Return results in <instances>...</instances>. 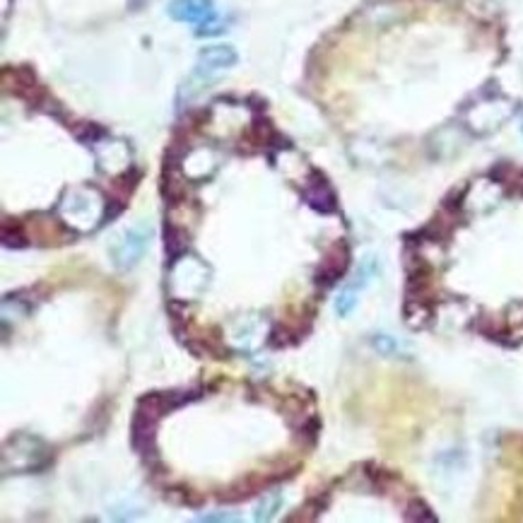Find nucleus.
Wrapping results in <instances>:
<instances>
[{
  "label": "nucleus",
  "instance_id": "nucleus-1",
  "mask_svg": "<svg viewBox=\"0 0 523 523\" xmlns=\"http://www.w3.org/2000/svg\"><path fill=\"white\" fill-rule=\"evenodd\" d=\"M150 236H152V229L147 227V224H138V227L128 229L126 236L119 241V246L111 251L114 266L119 270L133 268L135 263L140 261V256L145 254L147 244H150Z\"/></svg>",
  "mask_w": 523,
  "mask_h": 523
},
{
  "label": "nucleus",
  "instance_id": "nucleus-2",
  "mask_svg": "<svg viewBox=\"0 0 523 523\" xmlns=\"http://www.w3.org/2000/svg\"><path fill=\"white\" fill-rule=\"evenodd\" d=\"M157 419L159 417L150 415V412L135 408L133 424H131V444L145 458H152L157 454V447H154V442H157Z\"/></svg>",
  "mask_w": 523,
  "mask_h": 523
},
{
  "label": "nucleus",
  "instance_id": "nucleus-3",
  "mask_svg": "<svg viewBox=\"0 0 523 523\" xmlns=\"http://www.w3.org/2000/svg\"><path fill=\"white\" fill-rule=\"evenodd\" d=\"M302 196H304L307 205L316 212H321V215H333L335 210H338V198H335V191L331 189V184H328V179L324 174L314 171L312 176H309L304 191H302Z\"/></svg>",
  "mask_w": 523,
  "mask_h": 523
},
{
  "label": "nucleus",
  "instance_id": "nucleus-4",
  "mask_svg": "<svg viewBox=\"0 0 523 523\" xmlns=\"http://www.w3.org/2000/svg\"><path fill=\"white\" fill-rule=\"evenodd\" d=\"M347 263H350V249H347L345 241H338L335 246L328 249L324 263H321L319 273H316V285H324V287L335 285L345 275Z\"/></svg>",
  "mask_w": 523,
  "mask_h": 523
},
{
  "label": "nucleus",
  "instance_id": "nucleus-5",
  "mask_svg": "<svg viewBox=\"0 0 523 523\" xmlns=\"http://www.w3.org/2000/svg\"><path fill=\"white\" fill-rule=\"evenodd\" d=\"M166 12L176 22L203 24L205 19L215 17V3L212 0H171Z\"/></svg>",
  "mask_w": 523,
  "mask_h": 523
},
{
  "label": "nucleus",
  "instance_id": "nucleus-6",
  "mask_svg": "<svg viewBox=\"0 0 523 523\" xmlns=\"http://www.w3.org/2000/svg\"><path fill=\"white\" fill-rule=\"evenodd\" d=\"M509 111H512V109H509V104H504V101H482V104H477L473 111L468 114V124L473 126L475 131L489 133L499 124H504Z\"/></svg>",
  "mask_w": 523,
  "mask_h": 523
},
{
  "label": "nucleus",
  "instance_id": "nucleus-7",
  "mask_svg": "<svg viewBox=\"0 0 523 523\" xmlns=\"http://www.w3.org/2000/svg\"><path fill=\"white\" fill-rule=\"evenodd\" d=\"M239 61L236 51L227 46V44H215V46H205L198 54V68L205 73H219V70L234 68Z\"/></svg>",
  "mask_w": 523,
  "mask_h": 523
},
{
  "label": "nucleus",
  "instance_id": "nucleus-8",
  "mask_svg": "<svg viewBox=\"0 0 523 523\" xmlns=\"http://www.w3.org/2000/svg\"><path fill=\"white\" fill-rule=\"evenodd\" d=\"M186 246H189V234L184 229L176 227V224L166 222L164 224V251L169 256V263H174L181 254H186Z\"/></svg>",
  "mask_w": 523,
  "mask_h": 523
},
{
  "label": "nucleus",
  "instance_id": "nucleus-9",
  "mask_svg": "<svg viewBox=\"0 0 523 523\" xmlns=\"http://www.w3.org/2000/svg\"><path fill=\"white\" fill-rule=\"evenodd\" d=\"M429 316H432V307L427 304V299L408 297V302H405V319H408V326L422 328L424 324H427Z\"/></svg>",
  "mask_w": 523,
  "mask_h": 523
},
{
  "label": "nucleus",
  "instance_id": "nucleus-10",
  "mask_svg": "<svg viewBox=\"0 0 523 523\" xmlns=\"http://www.w3.org/2000/svg\"><path fill=\"white\" fill-rule=\"evenodd\" d=\"M3 244L12 249H22L27 246V231H24V224L19 219H5L3 224Z\"/></svg>",
  "mask_w": 523,
  "mask_h": 523
},
{
  "label": "nucleus",
  "instance_id": "nucleus-11",
  "mask_svg": "<svg viewBox=\"0 0 523 523\" xmlns=\"http://www.w3.org/2000/svg\"><path fill=\"white\" fill-rule=\"evenodd\" d=\"M164 499L174 502V504H186V507H200L203 494H198L196 489H191L189 485H176L164 489Z\"/></svg>",
  "mask_w": 523,
  "mask_h": 523
},
{
  "label": "nucleus",
  "instance_id": "nucleus-12",
  "mask_svg": "<svg viewBox=\"0 0 523 523\" xmlns=\"http://www.w3.org/2000/svg\"><path fill=\"white\" fill-rule=\"evenodd\" d=\"M280 507H282V497L277 492H270V494L263 497V502L256 507L254 519L256 521H270L277 514V509H280Z\"/></svg>",
  "mask_w": 523,
  "mask_h": 523
},
{
  "label": "nucleus",
  "instance_id": "nucleus-13",
  "mask_svg": "<svg viewBox=\"0 0 523 523\" xmlns=\"http://www.w3.org/2000/svg\"><path fill=\"white\" fill-rule=\"evenodd\" d=\"M354 307H357V287L347 285L343 292L338 294V299H335V314H338V316H350Z\"/></svg>",
  "mask_w": 523,
  "mask_h": 523
},
{
  "label": "nucleus",
  "instance_id": "nucleus-14",
  "mask_svg": "<svg viewBox=\"0 0 523 523\" xmlns=\"http://www.w3.org/2000/svg\"><path fill=\"white\" fill-rule=\"evenodd\" d=\"M405 519L408 521H437V516L432 514V509L424 504V502H419V499H412L410 504H408V512H405Z\"/></svg>",
  "mask_w": 523,
  "mask_h": 523
},
{
  "label": "nucleus",
  "instance_id": "nucleus-15",
  "mask_svg": "<svg viewBox=\"0 0 523 523\" xmlns=\"http://www.w3.org/2000/svg\"><path fill=\"white\" fill-rule=\"evenodd\" d=\"M75 135L82 140V143H94V140L104 138V131H101L99 126H94V124H85L82 128H75Z\"/></svg>",
  "mask_w": 523,
  "mask_h": 523
},
{
  "label": "nucleus",
  "instance_id": "nucleus-16",
  "mask_svg": "<svg viewBox=\"0 0 523 523\" xmlns=\"http://www.w3.org/2000/svg\"><path fill=\"white\" fill-rule=\"evenodd\" d=\"M372 343L381 354H396L398 352V343H396V338H391V335H374Z\"/></svg>",
  "mask_w": 523,
  "mask_h": 523
},
{
  "label": "nucleus",
  "instance_id": "nucleus-17",
  "mask_svg": "<svg viewBox=\"0 0 523 523\" xmlns=\"http://www.w3.org/2000/svg\"><path fill=\"white\" fill-rule=\"evenodd\" d=\"M219 31H224V22H222V19L210 17V19H205V22L200 24L196 34L198 36H215V34H219Z\"/></svg>",
  "mask_w": 523,
  "mask_h": 523
},
{
  "label": "nucleus",
  "instance_id": "nucleus-18",
  "mask_svg": "<svg viewBox=\"0 0 523 523\" xmlns=\"http://www.w3.org/2000/svg\"><path fill=\"white\" fill-rule=\"evenodd\" d=\"M200 521H236V519L227 514H219V516H200Z\"/></svg>",
  "mask_w": 523,
  "mask_h": 523
},
{
  "label": "nucleus",
  "instance_id": "nucleus-19",
  "mask_svg": "<svg viewBox=\"0 0 523 523\" xmlns=\"http://www.w3.org/2000/svg\"><path fill=\"white\" fill-rule=\"evenodd\" d=\"M521 133H523V121H521Z\"/></svg>",
  "mask_w": 523,
  "mask_h": 523
}]
</instances>
